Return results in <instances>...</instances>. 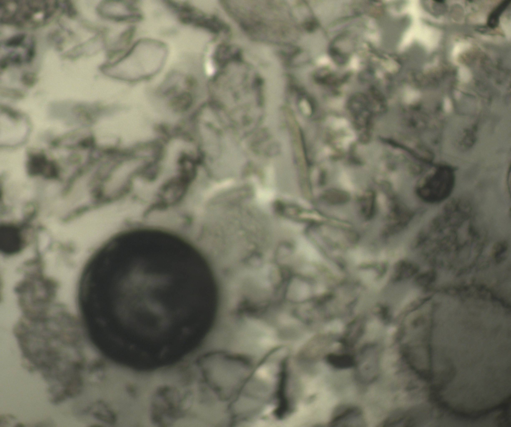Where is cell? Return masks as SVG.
Masks as SVG:
<instances>
[{"label":"cell","mask_w":511,"mask_h":427,"mask_svg":"<svg viewBox=\"0 0 511 427\" xmlns=\"http://www.w3.org/2000/svg\"><path fill=\"white\" fill-rule=\"evenodd\" d=\"M363 421L361 411L357 408L350 407L344 409L336 415L332 419L331 425L332 426H357L355 422L362 423Z\"/></svg>","instance_id":"277c9868"},{"label":"cell","mask_w":511,"mask_h":427,"mask_svg":"<svg viewBox=\"0 0 511 427\" xmlns=\"http://www.w3.org/2000/svg\"><path fill=\"white\" fill-rule=\"evenodd\" d=\"M25 38L24 34H18L7 39L4 43L6 47H16L23 45Z\"/></svg>","instance_id":"52a82bcc"},{"label":"cell","mask_w":511,"mask_h":427,"mask_svg":"<svg viewBox=\"0 0 511 427\" xmlns=\"http://www.w3.org/2000/svg\"><path fill=\"white\" fill-rule=\"evenodd\" d=\"M326 360L331 366L339 369L350 368L356 364L353 356L347 354H329L327 355Z\"/></svg>","instance_id":"5b68a950"},{"label":"cell","mask_w":511,"mask_h":427,"mask_svg":"<svg viewBox=\"0 0 511 427\" xmlns=\"http://www.w3.org/2000/svg\"><path fill=\"white\" fill-rule=\"evenodd\" d=\"M0 241L1 250L7 254L18 251L22 245V240L18 230L8 225L1 226Z\"/></svg>","instance_id":"3957f363"},{"label":"cell","mask_w":511,"mask_h":427,"mask_svg":"<svg viewBox=\"0 0 511 427\" xmlns=\"http://www.w3.org/2000/svg\"><path fill=\"white\" fill-rule=\"evenodd\" d=\"M435 279V273L428 271L420 275L417 278V283L421 285H426L432 283Z\"/></svg>","instance_id":"ba28073f"},{"label":"cell","mask_w":511,"mask_h":427,"mask_svg":"<svg viewBox=\"0 0 511 427\" xmlns=\"http://www.w3.org/2000/svg\"><path fill=\"white\" fill-rule=\"evenodd\" d=\"M65 10L66 11V13L70 16H72H72H74L76 14V11L75 8H74V7L72 5L71 3L70 2L67 1V2H65Z\"/></svg>","instance_id":"30bf717a"},{"label":"cell","mask_w":511,"mask_h":427,"mask_svg":"<svg viewBox=\"0 0 511 427\" xmlns=\"http://www.w3.org/2000/svg\"><path fill=\"white\" fill-rule=\"evenodd\" d=\"M510 1V0L503 1L491 13L488 20V25L490 27L494 28L498 26L500 15L508 7Z\"/></svg>","instance_id":"8992f818"},{"label":"cell","mask_w":511,"mask_h":427,"mask_svg":"<svg viewBox=\"0 0 511 427\" xmlns=\"http://www.w3.org/2000/svg\"><path fill=\"white\" fill-rule=\"evenodd\" d=\"M508 249V244L506 241H502L496 243L493 248V255L497 259L501 258Z\"/></svg>","instance_id":"9c48e42d"},{"label":"cell","mask_w":511,"mask_h":427,"mask_svg":"<svg viewBox=\"0 0 511 427\" xmlns=\"http://www.w3.org/2000/svg\"><path fill=\"white\" fill-rule=\"evenodd\" d=\"M454 183L453 172L448 168H440L428 176L419 185L417 193L424 202L436 204L444 201L450 195Z\"/></svg>","instance_id":"6da1fadb"},{"label":"cell","mask_w":511,"mask_h":427,"mask_svg":"<svg viewBox=\"0 0 511 427\" xmlns=\"http://www.w3.org/2000/svg\"><path fill=\"white\" fill-rule=\"evenodd\" d=\"M98 11L102 16L117 21H137L142 14L135 2L107 1L102 2Z\"/></svg>","instance_id":"7a4b0ae2"}]
</instances>
